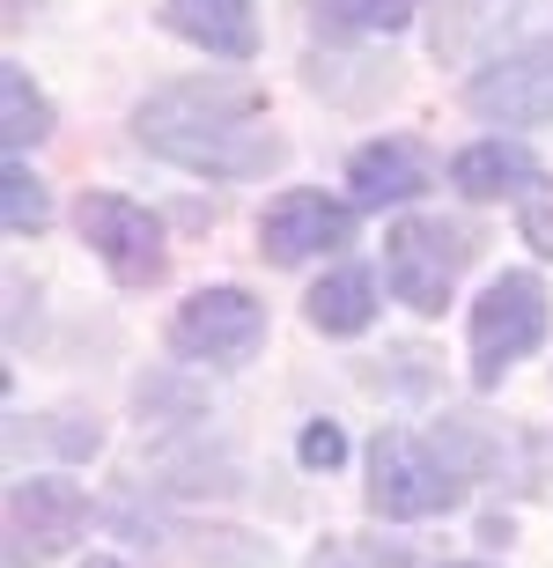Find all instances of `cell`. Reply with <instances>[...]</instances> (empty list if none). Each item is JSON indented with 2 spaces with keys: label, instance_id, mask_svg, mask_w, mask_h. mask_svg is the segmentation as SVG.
Segmentation results:
<instances>
[{
  "label": "cell",
  "instance_id": "8fae6325",
  "mask_svg": "<svg viewBox=\"0 0 553 568\" xmlns=\"http://www.w3.org/2000/svg\"><path fill=\"white\" fill-rule=\"evenodd\" d=\"M347 185H355V207H406L428 192V155L413 141H369L355 148Z\"/></svg>",
  "mask_w": 553,
  "mask_h": 568
},
{
  "label": "cell",
  "instance_id": "7402d4cb",
  "mask_svg": "<svg viewBox=\"0 0 553 568\" xmlns=\"http://www.w3.org/2000/svg\"><path fill=\"white\" fill-rule=\"evenodd\" d=\"M399 8H413V0H399Z\"/></svg>",
  "mask_w": 553,
  "mask_h": 568
},
{
  "label": "cell",
  "instance_id": "ffe728a7",
  "mask_svg": "<svg viewBox=\"0 0 553 568\" xmlns=\"http://www.w3.org/2000/svg\"><path fill=\"white\" fill-rule=\"evenodd\" d=\"M82 568H126V561H111V554H89V561Z\"/></svg>",
  "mask_w": 553,
  "mask_h": 568
},
{
  "label": "cell",
  "instance_id": "5bb4252c",
  "mask_svg": "<svg viewBox=\"0 0 553 568\" xmlns=\"http://www.w3.org/2000/svg\"><path fill=\"white\" fill-rule=\"evenodd\" d=\"M0 119H8V155H22V148H38L44 133H52V104H44V89L30 82V67H0Z\"/></svg>",
  "mask_w": 553,
  "mask_h": 568
},
{
  "label": "cell",
  "instance_id": "7c38bea8",
  "mask_svg": "<svg viewBox=\"0 0 553 568\" xmlns=\"http://www.w3.org/2000/svg\"><path fill=\"white\" fill-rule=\"evenodd\" d=\"M532 178H539V163L516 141H472L450 155V185L465 192V200H516Z\"/></svg>",
  "mask_w": 553,
  "mask_h": 568
},
{
  "label": "cell",
  "instance_id": "30bf717a",
  "mask_svg": "<svg viewBox=\"0 0 553 568\" xmlns=\"http://www.w3.org/2000/svg\"><path fill=\"white\" fill-rule=\"evenodd\" d=\"M163 22H171L185 44H199L207 60H252L258 52L252 0H163Z\"/></svg>",
  "mask_w": 553,
  "mask_h": 568
},
{
  "label": "cell",
  "instance_id": "d6986e66",
  "mask_svg": "<svg viewBox=\"0 0 553 568\" xmlns=\"http://www.w3.org/2000/svg\"><path fill=\"white\" fill-rule=\"evenodd\" d=\"M296 458L310 465V473H332V465L347 458V436L332 422H310V428H303V443H296Z\"/></svg>",
  "mask_w": 553,
  "mask_h": 568
},
{
  "label": "cell",
  "instance_id": "44dd1931",
  "mask_svg": "<svg viewBox=\"0 0 553 568\" xmlns=\"http://www.w3.org/2000/svg\"><path fill=\"white\" fill-rule=\"evenodd\" d=\"M450 568H480V561H450Z\"/></svg>",
  "mask_w": 553,
  "mask_h": 568
},
{
  "label": "cell",
  "instance_id": "9a60e30c",
  "mask_svg": "<svg viewBox=\"0 0 553 568\" xmlns=\"http://www.w3.org/2000/svg\"><path fill=\"white\" fill-rule=\"evenodd\" d=\"M303 16L325 38H377V30H406L413 8H399V0H303Z\"/></svg>",
  "mask_w": 553,
  "mask_h": 568
},
{
  "label": "cell",
  "instance_id": "ac0fdd59",
  "mask_svg": "<svg viewBox=\"0 0 553 568\" xmlns=\"http://www.w3.org/2000/svg\"><path fill=\"white\" fill-rule=\"evenodd\" d=\"M310 568H406L399 547H369V539H325Z\"/></svg>",
  "mask_w": 553,
  "mask_h": 568
},
{
  "label": "cell",
  "instance_id": "8992f818",
  "mask_svg": "<svg viewBox=\"0 0 553 568\" xmlns=\"http://www.w3.org/2000/svg\"><path fill=\"white\" fill-rule=\"evenodd\" d=\"M74 222H82V244L111 266V281H126V288L163 281V266H171V252H163V222H155L141 200H126V192H82Z\"/></svg>",
  "mask_w": 553,
  "mask_h": 568
},
{
  "label": "cell",
  "instance_id": "9c48e42d",
  "mask_svg": "<svg viewBox=\"0 0 553 568\" xmlns=\"http://www.w3.org/2000/svg\"><path fill=\"white\" fill-rule=\"evenodd\" d=\"M355 244V207L325 200V192H280L274 207L258 214V252L274 266H303L318 252H340Z\"/></svg>",
  "mask_w": 553,
  "mask_h": 568
},
{
  "label": "cell",
  "instance_id": "4fadbf2b",
  "mask_svg": "<svg viewBox=\"0 0 553 568\" xmlns=\"http://www.w3.org/2000/svg\"><path fill=\"white\" fill-rule=\"evenodd\" d=\"M303 317H310L318 333H332V339L369 333V317H377V281H369L362 266H340V274H325L318 288L303 295Z\"/></svg>",
  "mask_w": 553,
  "mask_h": 568
},
{
  "label": "cell",
  "instance_id": "7a4b0ae2",
  "mask_svg": "<svg viewBox=\"0 0 553 568\" xmlns=\"http://www.w3.org/2000/svg\"><path fill=\"white\" fill-rule=\"evenodd\" d=\"M546 325H553L546 281L539 274H494L488 288H480V303H472V384L494 392V384L546 339Z\"/></svg>",
  "mask_w": 553,
  "mask_h": 568
},
{
  "label": "cell",
  "instance_id": "2e32d148",
  "mask_svg": "<svg viewBox=\"0 0 553 568\" xmlns=\"http://www.w3.org/2000/svg\"><path fill=\"white\" fill-rule=\"evenodd\" d=\"M0 222H8V236H38L44 222H52V200H44V185L22 170V155H8V170H0Z\"/></svg>",
  "mask_w": 553,
  "mask_h": 568
},
{
  "label": "cell",
  "instance_id": "e0dca14e",
  "mask_svg": "<svg viewBox=\"0 0 553 568\" xmlns=\"http://www.w3.org/2000/svg\"><path fill=\"white\" fill-rule=\"evenodd\" d=\"M516 230H524V244H532L539 258H553V178L546 170L516 192Z\"/></svg>",
  "mask_w": 553,
  "mask_h": 568
},
{
  "label": "cell",
  "instance_id": "3957f363",
  "mask_svg": "<svg viewBox=\"0 0 553 568\" xmlns=\"http://www.w3.org/2000/svg\"><path fill=\"white\" fill-rule=\"evenodd\" d=\"M458 495H465V473H458L443 450H428L421 436L383 428V436L369 443V509H377V517L421 525V517H443Z\"/></svg>",
  "mask_w": 553,
  "mask_h": 568
},
{
  "label": "cell",
  "instance_id": "5b68a950",
  "mask_svg": "<svg viewBox=\"0 0 553 568\" xmlns=\"http://www.w3.org/2000/svg\"><path fill=\"white\" fill-rule=\"evenodd\" d=\"M89 525V495L60 473H30L8 487V568H44L60 561Z\"/></svg>",
  "mask_w": 553,
  "mask_h": 568
},
{
  "label": "cell",
  "instance_id": "277c9868",
  "mask_svg": "<svg viewBox=\"0 0 553 568\" xmlns=\"http://www.w3.org/2000/svg\"><path fill=\"white\" fill-rule=\"evenodd\" d=\"M465 258H472V236L458 222H443V214H413V222L383 230V281H391V295L406 311H421V317H436L450 303Z\"/></svg>",
  "mask_w": 553,
  "mask_h": 568
},
{
  "label": "cell",
  "instance_id": "6da1fadb",
  "mask_svg": "<svg viewBox=\"0 0 553 568\" xmlns=\"http://www.w3.org/2000/svg\"><path fill=\"white\" fill-rule=\"evenodd\" d=\"M133 141L163 163L192 170V178H266L288 155V141L266 126V97L252 82H229V74L155 89L133 111Z\"/></svg>",
  "mask_w": 553,
  "mask_h": 568
},
{
  "label": "cell",
  "instance_id": "ba28073f",
  "mask_svg": "<svg viewBox=\"0 0 553 568\" xmlns=\"http://www.w3.org/2000/svg\"><path fill=\"white\" fill-rule=\"evenodd\" d=\"M465 104L480 119H494V126H546L553 119V38L488 60L465 82Z\"/></svg>",
  "mask_w": 553,
  "mask_h": 568
},
{
  "label": "cell",
  "instance_id": "52a82bcc",
  "mask_svg": "<svg viewBox=\"0 0 553 568\" xmlns=\"http://www.w3.org/2000/svg\"><path fill=\"white\" fill-rule=\"evenodd\" d=\"M258 339H266V303L252 288H199L171 317V347L185 362H252Z\"/></svg>",
  "mask_w": 553,
  "mask_h": 568
}]
</instances>
